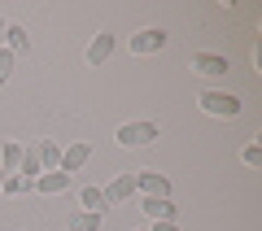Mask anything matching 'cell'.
<instances>
[{
    "instance_id": "cell-21",
    "label": "cell",
    "mask_w": 262,
    "mask_h": 231,
    "mask_svg": "<svg viewBox=\"0 0 262 231\" xmlns=\"http://www.w3.org/2000/svg\"><path fill=\"white\" fill-rule=\"evenodd\" d=\"M5 27H9V22H5V13H0V48H5Z\"/></svg>"
},
{
    "instance_id": "cell-12",
    "label": "cell",
    "mask_w": 262,
    "mask_h": 231,
    "mask_svg": "<svg viewBox=\"0 0 262 231\" xmlns=\"http://www.w3.org/2000/svg\"><path fill=\"white\" fill-rule=\"evenodd\" d=\"M35 157L44 170H61V144L57 140H35Z\"/></svg>"
},
{
    "instance_id": "cell-10",
    "label": "cell",
    "mask_w": 262,
    "mask_h": 231,
    "mask_svg": "<svg viewBox=\"0 0 262 231\" xmlns=\"http://www.w3.org/2000/svg\"><path fill=\"white\" fill-rule=\"evenodd\" d=\"M232 70V61H227L223 53H192V74H227Z\"/></svg>"
},
{
    "instance_id": "cell-9",
    "label": "cell",
    "mask_w": 262,
    "mask_h": 231,
    "mask_svg": "<svg viewBox=\"0 0 262 231\" xmlns=\"http://www.w3.org/2000/svg\"><path fill=\"white\" fill-rule=\"evenodd\" d=\"M140 210H144L149 222H175V201H170V196H144Z\"/></svg>"
},
{
    "instance_id": "cell-6",
    "label": "cell",
    "mask_w": 262,
    "mask_h": 231,
    "mask_svg": "<svg viewBox=\"0 0 262 231\" xmlns=\"http://www.w3.org/2000/svg\"><path fill=\"white\" fill-rule=\"evenodd\" d=\"M136 192L140 196H170V179L158 170H136Z\"/></svg>"
},
{
    "instance_id": "cell-8",
    "label": "cell",
    "mask_w": 262,
    "mask_h": 231,
    "mask_svg": "<svg viewBox=\"0 0 262 231\" xmlns=\"http://www.w3.org/2000/svg\"><path fill=\"white\" fill-rule=\"evenodd\" d=\"M70 183H75V179L66 175V170H44V175L35 179V192L39 196H61V192H70Z\"/></svg>"
},
{
    "instance_id": "cell-14",
    "label": "cell",
    "mask_w": 262,
    "mask_h": 231,
    "mask_svg": "<svg viewBox=\"0 0 262 231\" xmlns=\"http://www.w3.org/2000/svg\"><path fill=\"white\" fill-rule=\"evenodd\" d=\"M18 161H22V140H5L0 144V170L5 175H18Z\"/></svg>"
},
{
    "instance_id": "cell-15",
    "label": "cell",
    "mask_w": 262,
    "mask_h": 231,
    "mask_svg": "<svg viewBox=\"0 0 262 231\" xmlns=\"http://www.w3.org/2000/svg\"><path fill=\"white\" fill-rule=\"evenodd\" d=\"M18 175H22V179H31V183H35V179L44 175V166H39V157H35V144H22V161H18Z\"/></svg>"
},
{
    "instance_id": "cell-13",
    "label": "cell",
    "mask_w": 262,
    "mask_h": 231,
    "mask_svg": "<svg viewBox=\"0 0 262 231\" xmlns=\"http://www.w3.org/2000/svg\"><path fill=\"white\" fill-rule=\"evenodd\" d=\"M79 210H88V214H105L110 205H105V192L96 183H83L79 188Z\"/></svg>"
},
{
    "instance_id": "cell-20",
    "label": "cell",
    "mask_w": 262,
    "mask_h": 231,
    "mask_svg": "<svg viewBox=\"0 0 262 231\" xmlns=\"http://www.w3.org/2000/svg\"><path fill=\"white\" fill-rule=\"evenodd\" d=\"M149 231H179V227H175V222H153Z\"/></svg>"
},
{
    "instance_id": "cell-18",
    "label": "cell",
    "mask_w": 262,
    "mask_h": 231,
    "mask_svg": "<svg viewBox=\"0 0 262 231\" xmlns=\"http://www.w3.org/2000/svg\"><path fill=\"white\" fill-rule=\"evenodd\" d=\"M13 65H18V57H13L9 48H0V87H5V83L13 79Z\"/></svg>"
},
{
    "instance_id": "cell-3",
    "label": "cell",
    "mask_w": 262,
    "mask_h": 231,
    "mask_svg": "<svg viewBox=\"0 0 262 231\" xmlns=\"http://www.w3.org/2000/svg\"><path fill=\"white\" fill-rule=\"evenodd\" d=\"M166 39H170V35H166L162 27H140L136 35L127 39V48H131L136 57H153V53H162V48H166Z\"/></svg>"
},
{
    "instance_id": "cell-4",
    "label": "cell",
    "mask_w": 262,
    "mask_h": 231,
    "mask_svg": "<svg viewBox=\"0 0 262 231\" xmlns=\"http://www.w3.org/2000/svg\"><path fill=\"white\" fill-rule=\"evenodd\" d=\"M114 48H118V39H114V31H96V35L92 39H88V65H92V70H96V65H105V61H110V57H114Z\"/></svg>"
},
{
    "instance_id": "cell-1",
    "label": "cell",
    "mask_w": 262,
    "mask_h": 231,
    "mask_svg": "<svg viewBox=\"0 0 262 231\" xmlns=\"http://www.w3.org/2000/svg\"><path fill=\"white\" fill-rule=\"evenodd\" d=\"M196 109L210 113V118H241L245 101L236 92H201V96H196Z\"/></svg>"
},
{
    "instance_id": "cell-5",
    "label": "cell",
    "mask_w": 262,
    "mask_h": 231,
    "mask_svg": "<svg viewBox=\"0 0 262 231\" xmlns=\"http://www.w3.org/2000/svg\"><path fill=\"white\" fill-rule=\"evenodd\" d=\"M105 192V205H122V201H131V196H136V175H127V170H122V175H114L110 183L101 188Z\"/></svg>"
},
{
    "instance_id": "cell-11",
    "label": "cell",
    "mask_w": 262,
    "mask_h": 231,
    "mask_svg": "<svg viewBox=\"0 0 262 231\" xmlns=\"http://www.w3.org/2000/svg\"><path fill=\"white\" fill-rule=\"evenodd\" d=\"M5 48H9L13 57H27L31 53V31L18 27V22H9V27H5Z\"/></svg>"
},
{
    "instance_id": "cell-16",
    "label": "cell",
    "mask_w": 262,
    "mask_h": 231,
    "mask_svg": "<svg viewBox=\"0 0 262 231\" xmlns=\"http://www.w3.org/2000/svg\"><path fill=\"white\" fill-rule=\"evenodd\" d=\"M101 222H105V214L79 210V214H70V218H66V227H70V231H101Z\"/></svg>"
},
{
    "instance_id": "cell-17",
    "label": "cell",
    "mask_w": 262,
    "mask_h": 231,
    "mask_svg": "<svg viewBox=\"0 0 262 231\" xmlns=\"http://www.w3.org/2000/svg\"><path fill=\"white\" fill-rule=\"evenodd\" d=\"M0 192H5V196H27V192H35V183H31V179H22V175H5Z\"/></svg>"
},
{
    "instance_id": "cell-22",
    "label": "cell",
    "mask_w": 262,
    "mask_h": 231,
    "mask_svg": "<svg viewBox=\"0 0 262 231\" xmlns=\"http://www.w3.org/2000/svg\"><path fill=\"white\" fill-rule=\"evenodd\" d=\"M0 183H5V170H0Z\"/></svg>"
},
{
    "instance_id": "cell-7",
    "label": "cell",
    "mask_w": 262,
    "mask_h": 231,
    "mask_svg": "<svg viewBox=\"0 0 262 231\" xmlns=\"http://www.w3.org/2000/svg\"><path fill=\"white\" fill-rule=\"evenodd\" d=\"M88 157H92V144H88V140H79V144H70V148H61V170L70 179L79 175V170L88 166Z\"/></svg>"
},
{
    "instance_id": "cell-23",
    "label": "cell",
    "mask_w": 262,
    "mask_h": 231,
    "mask_svg": "<svg viewBox=\"0 0 262 231\" xmlns=\"http://www.w3.org/2000/svg\"><path fill=\"white\" fill-rule=\"evenodd\" d=\"M140 231H149V227H140Z\"/></svg>"
},
{
    "instance_id": "cell-2",
    "label": "cell",
    "mask_w": 262,
    "mask_h": 231,
    "mask_svg": "<svg viewBox=\"0 0 262 231\" xmlns=\"http://www.w3.org/2000/svg\"><path fill=\"white\" fill-rule=\"evenodd\" d=\"M158 135H162V127H158V122L140 118V122H122V127H118V135H114V144H118V148H149Z\"/></svg>"
},
{
    "instance_id": "cell-19",
    "label": "cell",
    "mask_w": 262,
    "mask_h": 231,
    "mask_svg": "<svg viewBox=\"0 0 262 231\" xmlns=\"http://www.w3.org/2000/svg\"><path fill=\"white\" fill-rule=\"evenodd\" d=\"M241 161H245V166H253V170L262 166V144H258V140H253V144H245V148H241Z\"/></svg>"
}]
</instances>
